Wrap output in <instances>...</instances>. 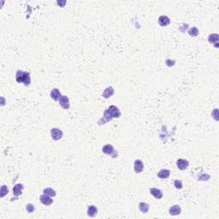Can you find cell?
<instances>
[{
  "mask_svg": "<svg viewBox=\"0 0 219 219\" xmlns=\"http://www.w3.org/2000/svg\"><path fill=\"white\" fill-rule=\"evenodd\" d=\"M120 116H121V111L119 110V109L115 105H111L109 108L105 110L104 112L103 118L105 120L103 121V123H107L109 121H111L113 118H119Z\"/></svg>",
  "mask_w": 219,
  "mask_h": 219,
  "instance_id": "obj_1",
  "label": "cell"
},
{
  "mask_svg": "<svg viewBox=\"0 0 219 219\" xmlns=\"http://www.w3.org/2000/svg\"><path fill=\"white\" fill-rule=\"evenodd\" d=\"M16 80L18 83H23L25 86H28L31 83L30 74L21 70H17L16 74Z\"/></svg>",
  "mask_w": 219,
  "mask_h": 219,
  "instance_id": "obj_2",
  "label": "cell"
},
{
  "mask_svg": "<svg viewBox=\"0 0 219 219\" xmlns=\"http://www.w3.org/2000/svg\"><path fill=\"white\" fill-rule=\"evenodd\" d=\"M102 151H103L104 153L111 156V157H113V158L116 157H117V152L114 150V147H113L111 145H110V144L105 145V146L102 148Z\"/></svg>",
  "mask_w": 219,
  "mask_h": 219,
  "instance_id": "obj_3",
  "label": "cell"
},
{
  "mask_svg": "<svg viewBox=\"0 0 219 219\" xmlns=\"http://www.w3.org/2000/svg\"><path fill=\"white\" fill-rule=\"evenodd\" d=\"M51 135L52 140H54V141H59L63 137V132L59 128H53L51 130Z\"/></svg>",
  "mask_w": 219,
  "mask_h": 219,
  "instance_id": "obj_4",
  "label": "cell"
},
{
  "mask_svg": "<svg viewBox=\"0 0 219 219\" xmlns=\"http://www.w3.org/2000/svg\"><path fill=\"white\" fill-rule=\"evenodd\" d=\"M59 105L64 110L69 109L70 105H69V98L67 96H65V95H62V97L59 99Z\"/></svg>",
  "mask_w": 219,
  "mask_h": 219,
  "instance_id": "obj_5",
  "label": "cell"
},
{
  "mask_svg": "<svg viewBox=\"0 0 219 219\" xmlns=\"http://www.w3.org/2000/svg\"><path fill=\"white\" fill-rule=\"evenodd\" d=\"M218 40H219V36L218 33H211L209 35L208 37V41L209 43L214 45V46L216 48L218 47Z\"/></svg>",
  "mask_w": 219,
  "mask_h": 219,
  "instance_id": "obj_6",
  "label": "cell"
},
{
  "mask_svg": "<svg viewBox=\"0 0 219 219\" xmlns=\"http://www.w3.org/2000/svg\"><path fill=\"white\" fill-rule=\"evenodd\" d=\"M176 166L181 170H185L189 166V162L185 159H178L176 161Z\"/></svg>",
  "mask_w": 219,
  "mask_h": 219,
  "instance_id": "obj_7",
  "label": "cell"
},
{
  "mask_svg": "<svg viewBox=\"0 0 219 219\" xmlns=\"http://www.w3.org/2000/svg\"><path fill=\"white\" fill-rule=\"evenodd\" d=\"M143 169H144L143 162L140 159L135 160L134 161V172L137 173V174H140V173L143 171Z\"/></svg>",
  "mask_w": 219,
  "mask_h": 219,
  "instance_id": "obj_8",
  "label": "cell"
},
{
  "mask_svg": "<svg viewBox=\"0 0 219 219\" xmlns=\"http://www.w3.org/2000/svg\"><path fill=\"white\" fill-rule=\"evenodd\" d=\"M40 200L42 204H44L45 205H51L53 203V200L51 198V196H48L46 194H43L40 197Z\"/></svg>",
  "mask_w": 219,
  "mask_h": 219,
  "instance_id": "obj_9",
  "label": "cell"
},
{
  "mask_svg": "<svg viewBox=\"0 0 219 219\" xmlns=\"http://www.w3.org/2000/svg\"><path fill=\"white\" fill-rule=\"evenodd\" d=\"M158 23L162 27H166L170 23V19L166 16H161L158 18Z\"/></svg>",
  "mask_w": 219,
  "mask_h": 219,
  "instance_id": "obj_10",
  "label": "cell"
},
{
  "mask_svg": "<svg viewBox=\"0 0 219 219\" xmlns=\"http://www.w3.org/2000/svg\"><path fill=\"white\" fill-rule=\"evenodd\" d=\"M150 193L152 194V195H153L156 199L157 200H160L162 197H163V192L161 191V190H159V189H157V188H150Z\"/></svg>",
  "mask_w": 219,
  "mask_h": 219,
  "instance_id": "obj_11",
  "label": "cell"
},
{
  "mask_svg": "<svg viewBox=\"0 0 219 219\" xmlns=\"http://www.w3.org/2000/svg\"><path fill=\"white\" fill-rule=\"evenodd\" d=\"M169 211H170V215H172V216H177V215H179V214L181 213L182 209H181V207H180L178 204H175V205H173V206H171V207L170 208Z\"/></svg>",
  "mask_w": 219,
  "mask_h": 219,
  "instance_id": "obj_12",
  "label": "cell"
},
{
  "mask_svg": "<svg viewBox=\"0 0 219 219\" xmlns=\"http://www.w3.org/2000/svg\"><path fill=\"white\" fill-rule=\"evenodd\" d=\"M62 97V95L60 94V91L58 88H54L52 89V91L51 92V98L55 100V101H58L60 99V98Z\"/></svg>",
  "mask_w": 219,
  "mask_h": 219,
  "instance_id": "obj_13",
  "label": "cell"
},
{
  "mask_svg": "<svg viewBox=\"0 0 219 219\" xmlns=\"http://www.w3.org/2000/svg\"><path fill=\"white\" fill-rule=\"evenodd\" d=\"M24 188V186L22 184H16V186L13 188V194L18 197L22 193V190Z\"/></svg>",
  "mask_w": 219,
  "mask_h": 219,
  "instance_id": "obj_14",
  "label": "cell"
},
{
  "mask_svg": "<svg viewBox=\"0 0 219 219\" xmlns=\"http://www.w3.org/2000/svg\"><path fill=\"white\" fill-rule=\"evenodd\" d=\"M170 175V171L169 170L164 169L157 173V177H159L160 179H167V178H169Z\"/></svg>",
  "mask_w": 219,
  "mask_h": 219,
  "instance_id": "obj_15",
  "label": "cell"
},
{
  "mask_svg": "<svg viewBox=\"0 0 219 219\" xmlns=\"http://www.w3.org/2000/svg\"><path fill=\"white\" fill-rule=\"evenodd\" d=\"M114 88L112 87H108L105 91H104V93H103V97L105 98H110L113 94H114Z\"/></svg>",
  "mask_w": 219,
  "mask_h": 219,
  "instance_id": "obj_16",
  "label": "cell"
},
{
  "mask_svg": "<svg viewBox=\"0 0 219 219\" xmlns=\"http://www.w3.org/2000/svg\"><path fill=\"white\" fill-rule=\"evenodd\" d=\"M98 213V209L94 205H91L87 208V215L91 218H94Z\"/></svg>",
  "mask_w": 219,
  "mask_h": 219,
  "instance_id": "obj_17",
  "label": "cell"
},
{
  "mask_svg": "<svg viewBox=\"0 0 219 219\" xmlns=\"http://www.w3.org/2000/svg\"><path fill=\"white\" fill-rule=\"evenodd\" d=\"M149 208H150V206L148 204L145 203V202H141L139 204V209L142 213H147L149 211Z\"/></svg>",
  "mask_w": 219,
  "mask_h": 219,
  "instance_id": "obj_18",
  "label": "cell"
},
{
  "mask_svg": "<svg viewBox=\"0 0 219 219\" xmlns=\"http://www.w3.org/2000/svg\"><path fill=\"white\" fill-rule=\"evenodd\" d=\"M43 193H44V194H46V195L51 196V197L56 196V192H55V190H53L52 188H46V189H44V190H43Z\"/></svg>",
  "mask_w": 219,
  "mask_h": 219,
  "instance_id": "obj_19",
  "label": "cell"
},
{
  "mask_svg": "<svg viewBox=\"0 0 219 219\" xmlns=\"http://www.w3.org/2000/svg\"><path fill=\"white\" fill-rule=\"evenodd\" d=\"M188 34L192 37H196L199 35V30L196 27H193L188 30Z\"/></svg>",
  "mask_w": 219,
  "mask_h": 219,
  "instance_id": "obj_20",
  "label": "cell"
},
{
  "mask_svg": "<svg viewBox=\"0 0 219 219\" xmlns=\"http://www.w3.org/2000/svg\"><path fill=\"white\" fill-rule=\"evenodd\" d=\"M8 193H9V189L6 186L3 185V186L1 187V192H0V197L1 198H3L6 194H8Z\"/></svg>",
  "mask_w": 219,
  "mask_h": 219,
  "instance_id": "obj_21",
  "label": "cell"
},
{
  "mask_svg": "<svg viewBox=\"0 0 219 219\" xmlns=\"http://www.w3.org/2000/svg\"><path fill=\"white\" fill-rule=\"evenodd\" d=\"M174 185H175V188H177V189H182V188H183L182 182L181 180H175V182H174Z\"/></svg>",
  "mask_w": 219,
  "mask_h": 219,
  "instance_id": "obj_22",
  "label": "cell"
},
{
  "mask_svg": "<svg viewBox=\"0 0 219 219\" xmlns=\"http://www.w3.org/2000/svg\"><path fill=\"white\" fill-rule=\"evenodd\" d=\"M26 209H27L28 212L32 213V212L34 211V206H33L32 204H27V206H26Z\"/></svg>",
  "mask_w": 219,
  "mask_h": 219,
  "instance_id": "obj_23",
  "label": "cell"
},
{
  "mask_svg": "<svg viewBox=\"0 0 219 219\" xmlns=\"http://www.w3.org/2000/svg\"><path fill=\"white\" fill-rule=\"evenodd\" d=\"M66 1H63V2H61V1H58V4L60 6V7H63L65 4H66Z\"/></svg>",
  "mask_w": 219,
  "mask_h": 219,
  "instance_id": "obj_24",
  "label": "cell"
}]
</instances>
